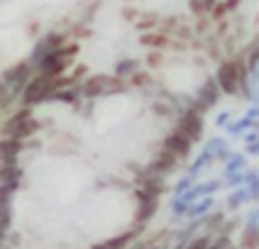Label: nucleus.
I'll return each mask as SVG.
<instances>
[{
	"label": "nucleus",
	"instance_id": "1",
	"mask_svg": "<svg viewBox=\"0 0 259 249\" xmlns=\"http://www.w3.org/2000/svg\"><path fill=\"white\" fill-rule=\"evenodd\" d=\"M242 78H245V69H242L240 61H228V64H223L220 71H218V83H220L223 90H228V93H235Z\"/></svg>",
	"mask_w": 259,
	"mask_h": 249
},
{
	"label": "nucleus",
	"instance_id": "2",
	"mask_svg": "<svg viewBox=\"0 0 259 249\" xmlns=\"http://www.w3.org/2000/svg\"><path fill=\"white\" fill-rule=\"evenodd\" d=\"M191 249H205V239H198L196 244H191Z\"/></svg>",
	"mask_w": 259,
	"mask_h": 249
}]
</instances>
